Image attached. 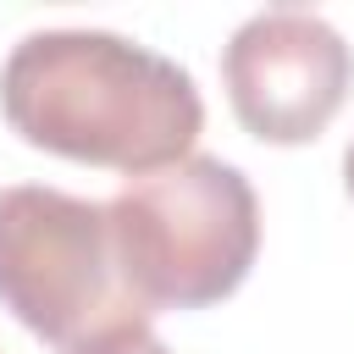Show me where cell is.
<instances>
[{"label":"cell","mask_w":354,"mask_h":354,"mask_svg":"<svg viewBox=\"0 0 354 354\" xmlns=\"http://www.w3.org/2000/svg\"><path fill=\"white\" fill-rule=\"evenodd\" d=\"M0 116L33 149L149 177L194 155L205 100L171 55L105 28H44L0 66Z\"/></svg>","instance_id":"6da1fadb"},{"label":"cell","mask_w":354,"mask_h":354,"mask_svg":"<svg viewBox=\"0 0 354 354\" xmlns=\"http://www.w3.org/2000/svg\"><path fill=\"white\" fill-rule=\"evenodd\" d=\"M122 282L155 310H205L243 288L260 254V199L221 155H188L149 177H127L105 199Z\"/></svg>","instance_id":"7a4b0ae2"},{"label":"cell","mask_w":354,"mask_h":354,"mask_svg":"<svg viewBox=\"0 0 354 354\" xmlns=\"http://www.w3.org/2000/svg\"><path fill=\"white\" fill-rule=\"evenodd\" d=\"M0 310L61 354L149 326V310L122 282L105 205L44 183L0 188Z\"/></svg>","instance_id":"3957f363"},{"label":"cell","mask_w":354,"mask_h":354,"mask_svg":"<svg viewBox=\"0 0 354 354\" xmlns=\"http://www.w3.org/2000/svg\"><path fill=\"white\" fill-rule=\"evenodd\" d=\"M232 116L260 144H310L354 88V50L304 6H266L238 22L221 50Z\"/></svg>","instance_id":"277c9868"},{"label":"cell","mask_w":354,"mask_h":354,"mask_svg":"<svg viewBox=\"0 0 354 354\" xmlns=\"http://www.w3.org/2000/svg\"><path fill=\"white\" fill-rule=\"evenodd\" d=\"M77 354H171L149 326H122V332H105L94 343H83Z\"/></svg>","instance_id":"5b68a950"},{"label":"cell","mask_w":354,"mask_h":354,"mask_svg":"<svg viewBox=\"0 0 354 354\" xmlns=\"http://www.w3.org/2000/svg\"><path fill=\"white\" fill-rule=\"evenodd\" d=\"M343 183H348V194H354V144H348V155H343Z\"/></svg>","instance_id":"8992f818"}]
</instances>
